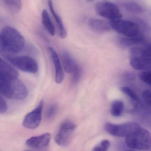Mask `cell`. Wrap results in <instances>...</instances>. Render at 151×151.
I'll use <instances>...</instances> for the list:
<instances>
[{
    "instance_id": "1",
    "label": "cell",
    "mask_w": 151,
    "mask_h": 151,
    "mask_svg": "<svg viewBox=\"0 0 151 151\" xmlns=\"http://www.w3.org/2000/svg\"><path fill=\"white\" fill-rule=\"evenodd\" d=\"M25 45V38L18 30L10 26L3 28L0 33V54L7 58L20 52Z\"/></svg>"
},
{
    "instance_id": "2",
    "label": "cell",
    "mask_w": 151,
    "mask_h": 151,
    "mask_svg": "<svg viewBox=\"0 0 151 151\" xmlns=\"http://www.w3.org/2000/svg\"><path fill=\"white\" fill-rule=\"evenodd\" d=\"M0 92L13 100H23L28 95L26 87L18 77H0Z\"/></svg>"
},
{
    "instance_id": "3",
    "label": "cell",
    "mask_w": 151,
    "mask_h": 151,
    "mask_svg": "<svg viewBox=\"0 0 151 151\" xmlns=\"http://www.w3.org/2000/svg\"><path fill=\"white\" fill-rule=\"evenodd\" d=\"M126 143L128 147L134 150H149L151 145L150 133L140 127L126 137Z\"/></svg>"
},
{
    "instance_id": "4",
    "label": "cell",
    "mask_w": 151,
    "mask_h": 151,
    "mask_svg": "<svg viewBox=\"0 0 151 151\" xmlns=\"http://www.w3.org/2000/svg\"><path fill=\"white\" fill-rule=\"evenodd\" d=\"M109 22L112 29H113L125 37H137L140 33V26L135 22L122 19Z\"/></svg>"
},
{
    "instance_id": "5",
    "label": "cell",
    "mask_w": 151,
    "mask_h": 151,
    "mask_svg": "<svg viewBox=\"0 0 151 151\" xmlns=\"http://www.w3.org/2000/svg\"><path fill=\"white\" fill-rule=\"evenodd\" d=\"M95 11L100 17L110 21L120 19L122 17V13L117 5L107 0H101L95 4Z\"/></svg>"
},
{
    "instance_id": "6",
    "label": "cell",
    "mask_w": 151,
    "mask_h": 151,
    "mask_svg": "<svg viewBox=\"0 0 151 151\" xmlns=\"http://www.w3.org/2000/svg\"><path fill=\"white\" fill-rule=\"evenodd\" d=\"M12 66L18 70L30 73H35L38 70V65L33 58L29 56H12L7 58Z\"/></svg>"
},
{
    "instance_id": "7",
    "label": "cell",
    "mask_w": 151,
    "mask_h": 151,
    "mask_svg": "<svg viewBox=\"0 0 151 151\" xmlns=\"http://www.w3.org/2000/svg\"><path fill=\"white\" fill-rule=\"evenodd\" d=\"M141 127L137 122H128L121 124L106 123L104 129L108 133L118 137H126L136 129Z\"/></svg>"
},
{
    "instance_id": "8",
    "label": "cell",
    "mask_w": 151,
    "mask_h": 151,
    "mask_svg": "<svg viewBox=\"0 0 151 151\" xmlns=\"http://www.w3.org/2000/svg\"><path fill=\"white\" fill-rule=\"evenodd\" d=\"M76 128V125L72 121L63 122L55 136V142L59 146L64 147L68 145Z\"/></svg>"
},
{
    "instance_id": "9",
    "label": "cell",
    "mask_w": 151,
    "mask_h": 151,
    "mask_svg": "<svg viewBox=\"0 0 151 151\" xmlns=\"http://www.w3.org/2000/svg\"><path fill=\"white\" fill-rule=\"evenodd\" d=\"M43 104V100H41L37 106L25 116L23 122V125L25 127L29 129H35L40 126L42 117Z\"/></svg>"
},
{
    "instance_id": "10",
    "label": "cell",
    "mask_w": 151,
    "mask_h": 151,
    "mask_svg": "<svg viewBox=\"0 0 151 151\" xmlns=\"http://www.w3.org/2000/svg\"><path fill=\"white\" fill-rule=\"evenodd\" d=\"M51 137V134L48 133L38 136L33 137L27 140L26 144L36 150L43 151L48 147Z\"/></svg>"
},
{
    "instance_id": "11",
    "label": "cell",
    "mask_w": 151,
    "mask_h": 151,
    "mask_svg": "<svg viewBox=\"0 0 151 151\" xmlns=\"http://www.w3.org/2000/svg\"><path fill=\"white\" fill-rule=\"evenodd\" d=\"M49 50L55 67V81L58 84H60L63 81L64 77L62 64L58 54L54 49L50 47Z\"/></svg>"
},
{
    "instance_id": "12",
    "label": "cell",
    "mask_w": 151,
    "mask_h": 151,
    "mask_svg": "<svg viewBox=\"0 0 151 151\" xmlns=\"http://www.w3.org/2000/svg\"><path fill=\"white\" fill-rule=\"evenodd\" d=\"M90 28L97 33H104L112 29L110 22L98 19H90L88 21Z\"/></svg>"
},
{
    "instance_id": "13",
    "label": "cell",
    "mask_w": 151,
    "mask_h": 151,
    "mask_svg": "<svg viewBox=\"0 0 151 151\" xmlns=\"http://www.w3.org/2000/svg\"><path fill=\"white\" fill-rule=\"evenodd\" d=\"M48 4L49 8L51 12L53 15V17H54V19L57 24L59 36L61 39H65L66 37L67 32H66V30L65 27L61 17L58 15L57 13L55 11L52 0H48Z\"/></svg>"
},
{
    "instance_id": "14",
    "label": "cell",
    "mask_w": 151,
    "mask_h": 151,
    "mask_svg": "<svg viewBox=\"0 0 151 151\" xmlns=\"http://www.w3.org/2000/svg\"><path fill=\"white\" fill-rule=\"evenodd\" d=\"M131 67L137 70L151 71V59L132 58L130 61Z\"/></svg>"
},
{
    "instance_id": "15",
    "label": "cell",
    "mask_w": 151,
    "mask_h": 151,
    "mask_svg": "<svg viewBox=\"0 0 151 151\" xmlns=\"http://www.w3.org/2000/svg\"><path fill=\"white\" fill-rule=\"evenodd\" d=\"M18 73L13 66L0 58V77H18Z\"/></svg>"
},
{
    "instance_id": "16",
    "label": "cell",
    "mask_w": 151,
    "mask_h": 151,
    "mask_svg": "<svg viewBox=\"0 0 151 151\" xmlns=\"http://www.w3.org/2000/svg\"><path fill=\"white\" fill-rule=\"evenodd\" d=\"M64 70L67 73H71L78 65L72 56L66 51H64L61 55Z\"/></svg>"
},
{
    "instance_id": "17",
    "label": "cell",
    "mask_w": 151,
    "mask_h": 151,
    "mask_svg": "<svg viewBox=\"0 0 151 151\" xmlns=\"http://www.w3.org/2000/svg\"><path fill=\"white\" fill-rule=\"evenodd\" d=\"M129 55L131 58L151 59L150 50L139 47H133L129 49Z\"/></svg>"
},
{
    "instance_id": "18",
    "label": "cell",
    "mask_w": 151,
    "mask_h": 151,
    "mask_svg": "<svg viewBox=\"0 0 151 151\" xmlns=\"http://www.w3.org/2000/svg\"><path fill=\"white\" fill-rule=\"evenodd\" d=\"M119 42L121 46L125 47H132L142 44L144 40L142 37L137 36L134 37H123L119 38Z\"/></svg>"
},
{
    "instance_id": "19",
    "label": "cell",
    "mask_w": 151,
    "mask_h": 151,
    "mask_svg": "<svg viewBox=\"0 0 151 151\" xmlns=\"http://www.w3.org/2000/svg\"><path fill=\"white\" fill-rule=\"evenodd\" d=\"M42 22L43 26L50 35L54 36L56 33L55 27L46 9H43L42 13Z\"/></svg>"
},
{
    "instance_id": "20",
    "label": "cell",
    "mask_w": 151,
    "mask_h": 151,
    "mask_svg": "<svg viewBox=\"0 0 151 151\" xmlns=\"http://www.w3.org/2000/svg\"><path fill=\"white\" fill-rule=\"evenodd\" d=\"M1 4L12 12H17L22 8L21 0H0Z\"/></svg>"
},
{
    "instance_id": "21",
    "label": "cell",
    "mask_w": 151,
    "mask_h": 151,
    "mask_svg": "<svg viewBox=\"0 0 151 151\" xmlns=\"http://www.w3.org/2000/svg\"><path fill=\"white\" fill-rule=\"evenodd\" d=\"M124 108V104L122 101L119 100H114L111 106V114L113 117H120L122 115Z\"/></svg>"
},
{
    "instance_id": "22",
    "label": "cell",
    "mask_w": 151,
    "mask_h": 151,
    "mask_svg": "<svg viewBox=\"0 0 151 151\" xmlns=\"http://www.w3.org/2000/svg\"><path fill=\"white\" fill-rule=\"evenodd\" d=\"M124 8L128 11L136 14H141L143 12L142 7L136 2L132 1H127L123 4Z\"/></svg>"
},
{
    "instance_id": "23",
    "label": "cell",
    "mask_w": 151,
    "mask_h": 151,
    "mask_svg": "<svg viewBox=\"0 0 151 151\" xmlns=\"http://www.w3.org/2000/svg\"><path fill=\"white\" fill-rule=\"evenodd\" d=\"M121 90L133 102L136 103L139 102V98L130 88L128 87H122L121 88Z\"/></svg>"
},
{
    "instance_id": "24",
    "label": "cell",
    "mask_w": 151,
    "mask_h": 151,
    "mask_svg": "<svg viewBox=\"0 0 151 151\" xmlns=\"http://www.w3.org/2000/svg\"><path fill=\"white\" fill-rule=\"evenodd\" d=\"M111 143L110 141L104 140L96 145L92 151H107L109 149Z\"/></svg>"
},
{
    "instance_id": "25",
    "label": "cell",
    "mask_w": 151,
    "mask_h": 151,
    "mask_svg": "<svg viewBox=\"0 0 151 151\" xmlns=\"http://www.w3.org/2000/svg\"><path fill=\"white\" fill-rule=\"evenodd\" d=\"M72 80L73 83H78L82 75L81 69L79 65H77L74 69L72 73Z\"/></svg>"
},
{
    "instance_id": "26",
    "label": "cell",
    "mask_w": 151,
    "mask_h": 151,
    "mask_svg": "<svg viewBox=\"0 0 151 151\" xmlns=\"http://www.w3.org/2000/svg\"><path fill=\"white\" fill-rule=\"evenodd\" d=\"M58 110V106L56 104H53L50 106L46 112V118L51 119L55 117Z\"/></svg>"
},
{
    "instance_id": "27",
    "label": "cell",
    "mask_w": 151,
    "mask_h": 151,
    "mask_svg": "<svg viewBox=\"0 0 151 151\" xmlns=\"http://www.w3.org/2000/svg\"><path fill=\"white\" fill-rule=\"evenodd\" d=\"M140 79L144 83L150 86L151 84V71H143L139 75Z\"/></svg>"
},
{
    "instance_id": "28",
    "label": "cell",
    "mask_w": 151,
    "mask_h": 151,
    "mask_svg": "<svg viewBox=\"0 0 151 151\" xmlns=\"http://www.w3.org/2000/svg\"><path fill=\"white\" fill-rule=\"evenodd\" d=\"M142 97L145 103L149 106L151 104V91L150 90H146L142 92Z\"/></svg>"
},
{
    "instance_id": "29",
    "label": "cell",
    "mask_w": 151,
    "mask_h": 151,
    "mask_svg": "<svg viewBox=\"0 0 151 151\" xmlns=\"http://www.w3.org/2000/svg\"><path fill=\"white\" fill-rule=\"evenodd\" d=\"M8 106L3 98L0 96V114H3L7 111Z\"/></svg>"
},
{
    "instance_id": "30",
    "label": "cell",
    "mask_w": 151,
    "mask_h": 151,
    "mask_svg": "<svg viewBox=\"0 0 151 151\" xmlns=\"http://www.w3.org/2000/svg\"><path fill=\"white\" fill-rule=\"evenodd\" d=\"M87 1H94V0H87Z\"/></svg>"
},
{
    "instance_id": "31",
    "label": "cell",
    "mask_w": 151,
    "mask_h": 151,
    "mask_svg": "<svg viewBox=\"0 0 151 151\" xmlns=\"http://www.w3.org/2000/svg\"><path fill=\"white\" fill-rule=\"evenodd\" d=\"M133 151V150H126V151Z\"/></svg>"
},
{
    "instance_id": "32",
    "label": "cell",
    "mask_w": 151,
    "mask_h": 151,
    "mask_svg": "<svg viewBox=\"0 0 151 151\" xmlns=\"http://www.w3.org/2000/svg\"><path fill=\"white\" fill-rule=\"evenodd\" d=\"M31 151V150H25V151Z\"/></svg>"
},
{
    "instance_id": "33",
    "label": "cell",
    "mask_w": 151,
    "mask_h": 151,
    "mask_svg": "<svg viewBox=\"0 0 151 151\" xmlns=\"http://www.w3.org/2000/svg\"></svg>"
}]
</instances>
